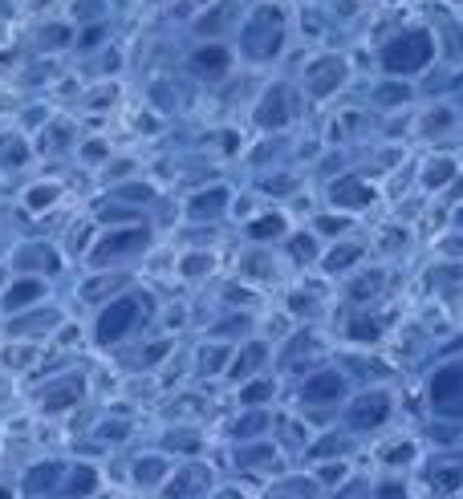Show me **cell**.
Wrapping results in <instances>:
<instances>
[{
  "instance_id": "1",
  "label": "cell",
  "mask_w": 463,
  "mask_h": 499,
  "mask_svg": "<svg viewBox=\"0 0 463 499\" xmlns=\"http://www.w3.org/2000/svg\"><path fill=\"white\" fill-rule=\"evenodd\" d=\"M61 475H66L61 463H33V467L25 471V480H20V495H29V499L49 495V491L58 487Z\"/></svg>"
},
{
  "instance_id": "2",
  "label": "cell",
  "mask_w": 463,
  "mask_h": 499,
  "mask_svg": "<svg viewBox=\"0 0 463 499\" xmlns=\"http://www.w3.org/2000/svg\"><path fill=\"white\" fill-rule=\"evenodd\" d=\"M171 475H175V467L167 459H159V455H143V459H135V471H130V480H135L143 491L167 487V480H171Z\"/></svg>"
},
{
  "instance_id": "3",
  "label": "cell",
  "mask_w": 463,
  "mask_h": 499,
  "mask_svg": "<svg viewBox=\"0 0 463 499\" xmlns=\"http://www.w3.org/2000/svg\"><path fill=\"white\" fill-rule=\"evenodd\" d=\"M390 414V398L386 394H378V398H362V406H354L349 410V426L354 431H370V426H378Z\"/></svg>"
},
{
  "instance_id": "4",
  "label": "cell",
  "mask_w": 463,
  "mask_h": 499,
  "mask_svg": "<svg viewBox=\"0 0 463 499\" xmlns=\"http://www.w3.org/2000/svg\"><path fill=\"white\" fill-rule=\"evenodd\" d=\"M94 487H98V467L77 463V467H69V483L61 491H66V499H86Z\"/></svg>"
},
{
  "instance_id": "5",
  "label": "cell",
  "mask_w": 463,
  "mask_h": 499,
  "mask_svg": "<svg viewBox=\"0 0 463 499\" xmlns=\"http://www.w3.org/2000/svg\"><path fill=\"white\" fill-rule=\"evenodd\" d=\"M378 459H382V467H406V463L415 459V447H411V442H398V447H382V451H378Z\"/></svg>"
},
{
  "instance_id": "6",
  "label": "cell",
  "mask_w": 463,
  "mask_h": 499,
  "mask_svg": "<svg viewBox=\"0 0 463 499\" xmlns=\"http://www.w3.org/2000/svg\"><path fill=\"white\" fill-rule=\"evenodd\" d=\"M349 475V467H346V459H326V463H318V480L326 483V487H334V483H341Z\"/></svg>"
},
{
  "instance_id": "7",
  "label": "cell",
  "mask_w": 463,
  "mask_h": 499,
  "mask_svg": "<svg viewBox=\"0 0 463 499\" xmlns=\"http://www.w3.org/2000/svg\"><path fill=\"white\" fill-rule=\"evenodd\" d=\"M370 499H411V487L403 480H378Z\"/></svg>"
},
{
  "instance_id": "8",
  "label": "cell",
  "mask_w": 463,
  "mask_h": 499,
  "mask_svg": "<svg viewBox=\"0 0 463 499\" xmlns=\"http://www.w3.org/2000/svg\"><path fill=\"white\" fill-rule=\"evenodd\" d=\"M37 292H41L37 285H17V288H9V297H4V308H20V300L37 297Z\"/></svg>"
},
{
  "instance_id": "9",
  "label": "cell",
  "mask_w": 463,
  "mask_h": 499,
  "mask_svg": "<svg viewBox=\"0 0 463 499\" xmlns=\"http://www.w3.org/2000/svg\"><path fill=\"white\" fill-rule=\"evenodd\" d=\"M212 499H248V491L244 487H220V491H212Z\"/></svg>"
},
{
  "instance_id": "10",
  "label": "cell",
  "mask_w": 463,
  "mask_h": 499,
  "mask_svg": "<svg viewBox=\"0 0 463 499\" xmlns=\"http://www.w3.org/2000/svg\"><path fill=\"white\" fill-rule=\"evenodd\" d=\"M0 499H17V491H12V487H4V483H0Z\"/></svg>"
},
{
  "instance_id": "11",
  "label": "cell",
  "mask_w": 463,
  "mask_h": 499,
  "mask_svg": "<svg viewBox=\"0 0 463 499\" xmlns=\"http://www.w3.org/2000/svg\"><path fill=\"white\" fill-rule=\"evenodd\" d=\"M264 499H293V495H289V491H269Z\"/></svg>"
}]
</instances>
